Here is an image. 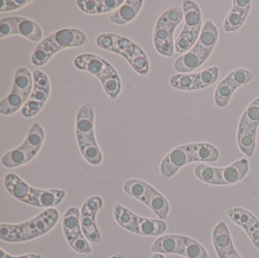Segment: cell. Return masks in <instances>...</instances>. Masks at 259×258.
<instances>
[{"mask_svg":"<svg viewBox=\"0 0 259 258\" xmlns=\"http://www.w3.org/2000/svg\"><path fill=\"white\" fill-rule=\"evenodd\" d=\"M97 47L104 50V51H109L113 52V47H114V38H113V33H102L96 37L95 39Z\"/></svg>","mask_w":259,"mask_h":258,"instance_id":"cell-48","label":"cell"},{"mask_svg":"<svg viewBox=\"0 0 259 258\" xmlns=\"http://www.w3.org/2000/svg\"><path fill=\"white\" fill-rule=\"evenodd\" d=\"M241 117L246 118L251 123L259 124V96L247 106Z\"/></svg>","mask_w":259,"mask_h":258,"instance_id":"cell-45","label":"cell"},{"mask_svg":"<svg viewBox=\"0 0 259 258\" xmlns=\"http://www.w3.org/2000/svg\"><path fill=\"white\" fill-rule=\"evenodd\" d=\"M15 35V27L10 17L0 20V38L3 39L8 36Z\"/></svg>","mask_w":259,"mask_h":258,"instance_id":"cell-49","label":"cell"},{"mask_svg":"<svg viewBox=\"0 0 259 258\" xmlns=\"http://www.w3.org/2000/svg\"><path fill=\"white\" fill-rule=\"evenodd\" d=\"M224 258H242L241 257V255L238 253V251L236 250V251H233V252H231V253H229V254H227L225 257Z\"/></svg>","mask_w":259,"mask_h":258,"instance_id":"cell-52","label":"cell"},{"mask_svg":"<svg viewBox=\"0 0 259 258\" xmlns=\"http://www.w3.org/2000/svg\"><path fill=\"white\" fill-rule=\"evenodd\" d=\"M212 240L213 248L219 258L225 257L227 254L237 250L228 225L224 221H221L213 227Z\"/></svg>","mask_w":259,"mask_h":258,"instance_id":"cell-13","label":"cell"},{"mask_svg":"<svg viewBox=\"0 0 259 258\" xmlns=\"http://www.w3.org/2000/svg\"><path fill=\"white\" fill-rule=\"evenodd\" d=\"M220 77V68L217 66L208 67L197 72V89L198 91L207 89L215 83Z\"/></svg>","mask_w":259,"mask_h":258,"instance_id":"cell-40","label":"cell"},{"mask_svg":"<svg viewBox=\"0 0 259 258\" xmlns=\"http://www.w3.org/2000/svg\"><path fill=\"white\" fill-rule=\"evenodd\" d=\"M60 218L56 208L45 209L31 220L22 223H1L0 239L6 243H24L48 234L58 224Z\"/></svg>","mask_w":259,"mask_h":258,"instance_id":"cell-1","label":"cell"},{"mask_svg":"<svg viewBox=\"0 0 259 258\" xmlns=\"http://www.w3.org/2000/svg\"><path fill=\"white\" fill-rule=\"evenodd\" d=\"M259 124H254L241 117L237 128V144L241 153L251 157L256 149V139Z\"/></svg>","mask_w":259,"mask_h":258,"instance_id":"cell-8","label":"cell"},{"mask_svg":"<svg viewBox=\"0 0 259 258\" xmlns=\"http://www.w3.org/2000/svg\"><path fill=\"white\" fill-rule=\"evenodd\" d=\"M67 244L70 246L71 248L81 254H91L93 252V247L90 245V241L82 234L69 242Z\"/></svg>","mask_w":259,"mask_h":258,"instance_id":"cell-44","label":"cell"},{"mask_svg":"<svg viewBox=\"0 0 259 258\" xmlns=\"http://www.w3.org/2000/svg\"><path fill=\"white\" fill-rule=\"evenodd\" d=\"M62 231L66 242L83 234L81 227V210L70 207L64 211L62 217Z\"/></svg>","mask_w":259,"mask_h":258,"instance_id":"cell-22","label":"cell"},{"mask_svg":"<svg viewBox=\"0 0 259 258\" xmlns=\"http://www.w3.org/2000/svg\"><path fill=\"white\" fill-rule=\"evenodd\" d=\"M103 207V199L100 196H91L82 203L81 208V227L83 235L91 242L98 244L102 236L96 224V214Z\"/></svg>","mask_w":259,"mask_h":258,"instance_id":"cell-5","label":"cell"},{"mask_svg":"<svg viewBox=\"0 0 259 258\" xmlns=\"http://www.w3.org/2000/svg\"><path fill=\"white\" fill-rule=\"evenodd\" d=\"M32 74L33 90L22 109V116L25 118L36 117L51 94V82L47 74L41 70H35Z\"/></svg>","mask_w":259,"mask_h":258,"instance_id":"cell-4","label":"cell"},{"mask_svg":"<svg viewBox=\"0 0 259 258\" xmlns=\"http://www.w3.org/2000/svg\"><path fill=\"white\" fill-rule=\"evenodd\" d=\"M123 191L130 197L140 201L145 205L147 201L148 183L139 179H130L124 183Z\"/></svg>","mask_w":259,"mask_h":258,"instance_id":"cell-34","label":"cell"},{"mask_svg":"<svg viewBox=\"0 0 259 258\" xmlns=\"http://www.w3.org/2000/svg\"><path fill=\"white\" fill-rule=\"evenodd\" d=\"M159 219L165 221L170 212V204L167 198L157 189L148 184L147 201L145 204Z\"/></svg>","mask_w":259,"mask_h":258,"instance_id":"cell-23","label":"cell"},{"mask_svg":"<svg viewBox=\"0 0 259 258\" xmlns=\"http://www.w3.org/2000/svg\"><path fill=\"white\" fill-rule=\"evenodd\" d=\"M113 38H114L113 53L121 56L127 61H130L131 57L140 48V46H138L134 41H132L127 37L113 33Z\"/></svg>","mask_w":259,"mask_h":258,"instance_id":"cell-33","label":"cell"},{"mask_svg":"<svg viewBox=\"0 0 259 258\" xmlns=\"http://www.w3.org/2000/svg\"><path fill=\"white\" fill-rule=\"evenodd\" d=\"M3 184L13 198L26 205L29 204L32 187L28 185L21 177L18 176L15 173H8L4 176Z\"/></svg>","mask_w":259,"mask_h":258,"instance_id":"cell-15","label":"cell"},{"mask_svg":"<svg viewBox=\"0 0 259 258\" xmlns=\"http://www.w3.org/2000/svg\"><path fill=\"white\" fill-rule=\"evenodd\" d=\"M253 246L259 249V220L255 218L253 222L244 229Z\"/></svg>","mask_w":259,"mask_h":258,"instance_id":"cell-47","label":"cell"},{"mask_svg":"<svg viewBox=\"0 0 259 258\" xmlns=\"http://www.w3.org/2000/svg\"><path fill=\"white\" fill-rule=\"evenodd\" d=\"M114 218L116 223L124 230L136 234L137 224L139 221V216L135 214L130 209L117 204L114 207Z\"/></svg>","mask_w":259,"mask_h":258,"instance_id":"cell-29","label":"cell"},{"mask_svg":"<svg viewBox=\"0 0 259 258\" xmlns=\"http://www.w3.org/2000/svg\"><path fill=\"white\" fill-rule=\"evenodd\" d=\"M151 258H166L164 256V254H161V253H153V256Z\"/></svg>","mask_w":259,"mask_h":258,"instance_id":"cell-53","label":"cell"},{"mask_svg":"<svg viewBox=\"0 0 259 258\" xmlns=\"http://www.w3.org/2000/svg\"><path fill=\"white\" fill-rule=\"evenodd\" d=\"M211 55L212 53L194 45L190 51L174 61V69L181 74L191 73L203 65Z\"/></svg>","mask_w":259,"mask_h":258,"instance_id":"cell-10","label":"cell"},{"mask_svg":"<svg viewBox=\"0 0 259 258\" xmlns=\"http://www.w3.org/2000/svg\"><path fill=\"white\" fill-rule=\"evenodd\" d=\"M170 85L181 92H194L197 89V73H187V74H174L169 80Z\"/></svg>","mask_w":259,"mask_h":258,"instance_id":"cell-31","label":"cell"},{"mask_svg":"<svg viewBox=\"0 0 259 258\" xmlns=\"http://www.w3.org/2000/svg\"><path fill=\"white\" fill-rule=\"evenodd\" d=\"M189 163H190L189 144L181 145L166 153L159 165V173L165 179H171Z\"/></svg>","mask_w":259,"mask_h":258,"instance_id":"cell-6","label":"cell"},{"mask_svg":"<svg viewBox=\"0 0 259 258\" xmlns=\"http://www.w3.org/2000/svg\"><path fill=\"white\" fill-rule=\"evenodd\" d=\"M0 258H43V256L39 253H26V254H22V255H12L5 251L3 248L0 249Z\"/></svg>","mask_w":259,"mask_h":258,"instance_id":"cell-51","label":"cell"},{"mask_svg":"<svg viewBox=\"0 0 259 258\" xmlns=\"http://www.w3.org/2000/svg\"><path fill=\"white\" fill-rule=\"evenodd\" d=\"M75 3L77 7L84 14H102V0H78Z\"/></svg>","mask_w":259,"mask_h":258,"instance_id":"cell-43","label":"cell"},{"mask_svg":"<svg viewBox=\"0 0 259 258\" xmlns=\"http://www.w3.org/2000/svg\"><path fill=\"white\" fill-rule=\"evenodd\" d=\"M224 167H213L201 163L194 169V175L204 184L211 186H225L224 181Z\"/></svg>","mask_w":259,"mask_h":258,"instance_id":"cell-26","label":"cell"},{"mask_svg":"<svg viewBox=\"0 0 259 258\" xmlns=\"http://www.w3.org/2000/svg\"><path fill=\"white\" fill-rule=\"evenodd\" d=\"M95 113L91 104L81 106L76 114L75 132L76 137H81L95 133Z\"/></svg>","mask_w":259,"mask_h":258,"instance_id":"cell-21","label":"cell"},{"mask_svg":"<svg viewBox=\"0 0 259 258\" xmlns=\"http://www.w3.org/2000/svg\"><path fill=\"white\" fill-rule=\"evenodd\" d=\"M76 140L82 158L89 164L98 166L102 163L103 154L101 153L96 141L95 133L81 137H76Z\"/></svg>","mask_w":259,"mask_h":258,"instance_id":"cell-17","label":"cell"},{"mask_svg":"<svg viewBox=\"0 0 259 258\" xmlns=\"http://www.w3.org/2000/svg\"><path fill=\"white\" fill-rule=\"evenodd\" d=\"M26 101V97L10 92L0 101V114L2 116H12L20 109H23Z\"/></svg>","mask_w":259,"mask_h":258,"instance_id":"cell-32","label":"cell"},{"mask_svg":"<svg viewBox=\"0 0 259 258\" xmlns=\"http://www.w3.org/2000/svg\"><path fill=\"white\" fill-rule=\"evenodd\" d=\"M88 37L78 28H61L51 35L44 38L33 50L31 54V63L36 67L46 65L59 52L70 49L81 48L88 45Z\"/></svg>","mask_w":259,"mask_h":258,"instance_id":"cell-2","label":"cell"},{"mask_svg":"<svg viewBox=\"0 0 259 258\" xmlns=\"http://www.w3.org/2000/svg\"><path fill=\"white\" fill-rule=\"evenodd\" d=\"M258 143H259V133H258Z\"/></svg>","mask_w":259,"mask_h":258,"instance_id":"cell-55","label":"cell"},{"mask_svg":"<svg viewBox=\"0 0 259 258\" xmlns=\"http://www.w3.org/2000/svg\"><path fill=\"white\" fill-rule=\"evenodd\" d=\"M183 12L185 24L175 41V51L178 54H186L196 44L202 30V12L197 2L185 0Z\"/></svg>","mask_w":259,"mask_h":258,"instance_id":"cell-3","label":"cell"},{"mask_svg":"<svg viewBox=\"0 0 259 258\" xmlns=\"http://www.w3.org/2000/svg\"><path fill=\"white\" fill-rule=\"evenodd\" d=\"M128 63L132 69L135 71L138 75L140 76H148L150 73V60L148 59V56L144 52V50L141 47L139 48L135 54L131 57Z\"/></svg>","mask_w":259,"mask_h":258,"instance_id":"cell-39","label":"cell"},{"mask_svg":"<svg viewBox=\"0 0 259 258\" xmlns=\"http://www.w3.org/2000/svg\"><path fill=\"white\" fill-rule=\"evenodd\" d=\"M238 89L230 82L226 77L218 84L214 94H213V101L214 104L219 108H225L230 103V100Z\"/></svg>","mask_w":259,"mask_h":258,"instance_id":"cell-30","label":"cell"},{"mask_svg":"<svg viewBox=\"0 0 259 258\" xmlns=\"http://www.w3.org/2000/svg\"><path fill=\"white\" fill-rule=\"evenodd\" d=\"M167 223L162 220L139 217L136 234L146 237L162 236L167 231Z\"/></svg>","mask_w":259,"mask_h":258,"instance_id":"cell-27","label":"cell"},{"mask_svg":"<svg viewBox=\"0 0 259 258\" xmlns=\"http://www.w3.org/2000/svg\"><path fill=\"white\" fill-rule=\"evenodd\" d=\"M73 65L76 69L85 71L94 75L99 81L115 69V67L106 59L90 53L78 55L73 60Z\"/></svg>","mask_w":259,"mask_h":258,"instance_id":"cell-7","label":"cell"},{"mask_svg":"<svg viewBox=\"0 0 259 258\" xmlns=\"http://www.w3.org/2000/svg\"><path fill=\"white\" fill-rule=\"evenodd\" d=\"M143 0H126L116 12L110 17V23L116 25H126L133 22L143 8Z\"/></svg>","mask_w":259,"mask_h":258,"instance_id":"cell-19","label":"cell"},{"mask_svg":"<svg viewBox=\"0 0 259 258\" xmlns=\"http://www.w3.org/2000/svg\"><path fill=\"white\" fill-rule=\"evenodd\" d=\"M39 152L28 148L24 143L19 147L8 151L1 157V164L5 168H17L30 162Z\"/></svg>","mask_w":259,"mask_h":258,"instance_id":"cell-16","label":"cell"},{"mask_svg":"<svg viewBox=\"0 0 259 258\" xmlns=\"http://www.w3.org/2000/svg\"><path fill=\"white\" fill-rule=\"evenodd\" d=\"M109 258H126L124 255H122V254H119V253H118V254H114V255H112L111 257Z\"/></svg>","mask_w":259,"mask_h":258,"instance_id":"cell-54","label":"cell"},{"mask_svg":"<svg viewBox=\"0 0 259 258\" xmlns=\"http://www.w3.org/2000/svg\"><path fill=\"white\" fill-rule=\"evenodd\" d=\"M232 3V8L227 14L223 25L224 31L228 33L235 32L243 26L252 5L249 0H234Z\"/></svg>","mask_w":259,"mask_h":258,"instance_id":"cell-12","label":"cell"},{"mask_svg":"<svg viewBox=\"0 0 259 258\" xmlns=\"http://www.w3.org/2000/svg\"><path fill=\"white\" fill-rule=\"evenodd\" d=\"M184 20V12L183 9L179 7H171L168 8L162 13L157 19L156 23L167 25H174L177 27L179 24Z\"/></svg>","mask_w":259,"mask_h":258,"instance_id":"cell-42","label":"cell"},{"mask_svg":"<svg viewBox=\"0 0 259 258\" xmlns=\"http://www.w3.org/2000/svg\"><path fill=\"white\" fill-rule=\"evenodd\" d=\"M219 41V30L212 20H208L203 24L200 35L196 42V46L205 51L212 53Z\"/></svg>","mask_w":259,"mask_h":258,"instance_id":"cell-28","label":"cell"},{"mask_svg":"<svg viewBox=\"0 0 259 258\" xmlns=\"http://www.w3.org/2000/svg\"><path fill=\"white\" fill-rule=\"evenodd\" d=\"M226 214L232 223L242 227L243 229L247 227L256 218L251 211H248L245 208H241V207H235V208H231V209L227 210Z\"/></svg>","mask_w":259,"mask_h":258,"instance_id":"cell-38","label":"cell"},{"mask_svg":"<svg viewBox=\"0 0 259 258\" xmlns=\"http://www.w3.org/2000/svg\"><path fill=\"white\" fill-rule=\"evenodd\" d=\"M30 1L28 0H2L0 2V12H11L19 10L28 5Z\"/></svg>","mask_w":259,"mask_h":258,"instance_id":"cell-46","label":"cell"},{"mask_svg":"<svg viewBox=\"0 0 259 258\" xmlns=\"http://www.w3.org/2000/svg\"><path fill=\"white\" fill-rule=\"evenodd\" d=\"M176 26L167 25L155 23L154 31H153V46L155 51L166 58L173 57L175 53V41H174V32Z\"/></svg>","mask_w":259,"mask_h":258,"instance_id":"cell-9","label":"cell"},{"mask_svg":"<svg viewBox=\"0 0 259 258\" xmlns=\"http://www.w3.org/2000/svg\"><path fill=\"white\" fill-rule=\"evenodd\" d=\"M190 163L207 162L213 163L220 159L221 153L219 149L207 142H197L189 144Z\"/></svg>","mask_w":259,"mask_h":258,"instance_id":"cell-18","label":"cell"},{"mask_svg":"<svg viewBox=\"0 0 259 258\" xmlns=\"http://www.w3.org/2000/svg\"><path fill=\"white\" fill-rule=\"evenodd\" d=\"M44 141H45V129L42 126L41 123L33 122L28 130L23 143L28 148L37 152H40Z\"/></svg>","mask_w":259,"mask_h":258,"instance_id":"cell-36","label":"cell"},{"mask_svg":"<svg viewBox=\"0 0 259 258\" xmlns=\"http://www.w3.org/2000/svg\"><path fill=\"white\" fill-rule=\"evenodd\" d=\"M249 171V162L247 158H241L235 162L224 167V181L225 186H231L243 181Z\"/></svg>","mask_w":259,"mask_h":258,"instance_id":"cell-25","label":"cell"},{"mask_svg":"<svg viewBox=\"0 0 259 258\" xmlns=\"http://www.w3.org/2000/svg\"><path fill=\"white\" fill-rule=\"evenodd\" d=\"M99 82H101L105 94L110 99H118L119 94L121 93V80L116 68L111 71Z\"/></svg>","mask_w":259,"mask_h":258,"instance_id":"cell-35","label":"cell"},{"mask_svg":"<svg viewBox=\"0 0 259 258\" xmlns=\"http://www.w3.org/2000/svg\"><path fill=\"white\" fill-rule=\"evenodd\" d=\"M66 197V191L60 188H36L32 187L29 206L51 209L59 205Z\"/></svg>","mask_w":259,"mask_h":258,"instance_id":"cell-11","label":"cell"},{"mask_svg":"<svg viewBox=\"0 0 259 258\" xmlns=\"http://www.w3.org/2000/svg\"><path fill=\"white\" fill-rule=\"evenodd\" d=\"M237 89L253 81L254 74L247 68H237L225 76Z\"/></svg>","mask_w":259,"mask_h":258,"instance_id":"cell-41","label":"cell"},{"mask_svg":"<svg viewBox=\"0 0 259 258\" xmlns=\"http://www.w3.org/2000/svg\"><path fill=\"white\" fill-rule=\"evenodd\" d=\"M10 19L15 27V35L23 36L29 41L37 42L38 44L44 40L43 29L35 21L20 16L10 17Z\"/></svg>","mask_w":259,"mask_h":258,"instance_id":"cell-14","label":"cell"},{"mask_svg":"<svg viewBox=\"0 0 259 258\" xmlns=\"http://www.w3.org/2000/svg\"><path fill=\"white\" fill-rule=\"evenodd\" d=\"M182 256L187 258H209L206 248L198 241L184 235Z\"/></svg>","mask_w":259,"mask_h":258,"instance_id":"cell-37","label":"cell"},{"mask_svg":"<svg viewBox=\"0 0 259 258\" xmlns=\"http://www.w3.org/2000/svg\"><path fill=\"white\" fill-rule=\"evenodd\" d=\"M184 235L168 234L158 237L151 246L153 253L182 255Z\"/></svg>","mask_w":259,"mask_h":258,"instance_id":"cell-20","label":"cell"},{"mask_svg":"<svg viewBox=\"0 0 259 258\" xmlns=\"http://www.w3.org/2000/svg\"><path fill=\"white\" fill-rule=\"evenodd\" d=\"M33 90V74L28 68L22 66L19 67L14 73L12 89L10 92L21 94L27 99Z\"/></svg>","mask_w":259,"mask_h":258,"instance_id":"cell-24","label":"cell"},{"mask_svg":"<svg viewBox=\"0 0 259 258\" xmlns=\"http://www.w3.org/2000/svg\"><path fill=\"white\" fill-rule=\"evenodd\" d=\"M123 3V0H102V14L118 10Z\"/></svg>","mask_w":259,"mask_h":258,"instance_id":"cell-50","label":"cell"}]
</instances>
